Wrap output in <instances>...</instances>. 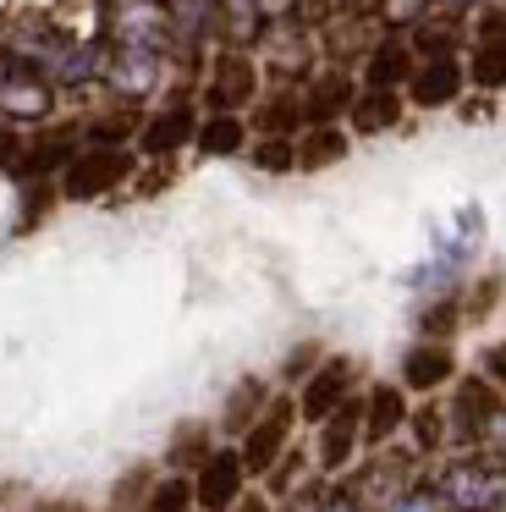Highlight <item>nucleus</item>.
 I'll return each instance as SVG.
<instances>
[{
	"mask_svg": "<svg viewBox=\"0 0 506 512\" xmlns=\"http://www.w3.org/2000/svg\"><path fill=\"white\" fill-rule=\"evenodd\" d=\"M314 358H319V347H314V342H308V347H297V353L286 358V380H292V375H303V369L314 364Z\"/></svg>",
	"mask_w": 506,
	"mask_h": 512,
	"instance_id": "33",
	"label": "nucleus"
},
{
	"mask_svg": "<svg viewBox=\"0 0 506 512\" xmlns=\"http://www.w3.org/2000/svg\"><path fill=\"white\" fill-rule=\"evenodd\" d=\"M0 78H6V67H0Z\"/></svg>",
	"mask_w": 506,
	"mask_h": 512,
	"instance_id": "37",
	"label": "nucleus"
},
{
	"mask_svg": "<svg viewBox=\"0 0 506 512\" xmlns=\"http://www.w3.org/2000/svg\"><path fill=\"white\" fill-rule=\"evenodd\" d=\"M495 413H501V397H495L490 380H462L457 402H451V424H457L462 441H479V435L495 424Z\"/></svg>",
	"mask_w": 506,
	"mask_h": 512,
	"instance_id": "8",
	"label": "nucleus"
},
{
	"mask_svg": "<svg viewBox=\"0 0 506 512\" xmlns=\"http://www.w3.org/2000/svg\"><path fill=\"white\" fill-rule=\"evenodd\" d=\"M17 160H22V138L17 133H0V166L17 171Z\"/></svg>",
	"mask_w": 506,
	"mask_h": 512,
	"instance_id": "34",
	"label": "nucleus"
},
{
	"mask_svg": "<svg viewBox=\"0 0 506 512\" xmlns=\"http://www.w3.org/2000/svg\"><path fill=\"white\" fill-rule=\"evenodd\" d=\"M237 512H270V507H264V501L253 496V501H237Z\"/></svg>",
	"mask_w": 506,
	"mask_h": 512,
	"instance_id": "36",
	"label": "nucleus"
},
{
	"mask_svg": "<svg viewBox=\"0 0 506 512\" xmlns=\"http://www.w3.org/2000/svg\"><path fill=\"white\" fill-rule=\"evenodd\" d=\"M149 490H154L149 468H132V474L116 485V496H110V501H116V507H127V501H138V507H143V496H149Z\"/></svg>",
	"mask_w": 506,
	"mask_h": 512,
	"instance_id": "28",
	"label": "nucleus"
},
{
	"mask_svg": "<svg viewBox=\"0 0 506 512\" xmlns=\"http://www.w3.org/2000/svg\"><path fill=\"white\" fill-rule=\"evenodd\" d=\"M358 441H363V402L347 397L325 424H319V468H325V474H341Z\"/></svg>",
	"mask_w": 506,
	"mask_h": 512,
	"instance_id": "7",
	"label": "nucleus"
},
{
	"mask_svg": "<svg viewBox=\"0 0 506 512\" xmlns=\"http://www.w3.org/2000/svg\"><path fill=\"white\" fill-rule=\"evenodd\" d=\"M341 155H347V133H341V127H308V133L297 138V166L303 171H325V166H336Z\"/></svg>",
	"mask_w": 506,
	"mask_h": 512,
	"instance_id": "18",
	"label": "nucleus"
},
{
	"mask_svg": "<svg viewBox=\"0 0 506 512\" xmlns=\"http://www.w3.org/2000/svg\"><path fill=\"white\" fill-rule=\"evenodd\" d=\"M171 463L176 468H187V463L204 468L209 463V430H204V424H187V430L171 435Z\"/></svg>",
	"mask_w": 506,
	"mask_h": 512,
	"instance_id": "24",
	"label": "nucleus"
},
{
	"mask_svg": "<svg viewBox=\"0 0 506 512\" xmlns=\"http://www.w3.org/2000/svg\"><path fill=\"white\" fill-rule=\"evenodd\" d=\"M204 155H237L242 144H248V127H242V116H209V122H198V138H193Z\"/></svg>",
	"mask_w": 506,
	"mask_h": 512,
	"instance_id": "20",
	"label": "nucleus"
},
{
	"mask_svg": "<svg viewBox=\"0 0 506 512\" xmlns=\"http://www.w3.org/2000/svg\"><path fill=\"white\" fill-rule=\"evenodd\" d=\"M242 479H248L242 452H209V463L193 479V501L204 512H231L242 501Z\"/></svg>",
	"mask_w": 506,
	"mask_h": 512,
	"instance_id": "4",
	"label": "nucleus"
},
{
	"mask_svg": "<svg viewBox=\"0 0 506 512\" xmlns=\"http://www.w3.org/2000/svg\"><path fill=\"white\" fill-rule=\"evenodd\" d=\"M39 512H83L77 501H50V507H39Z\"/></svg>",
	"mask_w": 506,
	"mask_h": 512,
	"instance_id": "35",
	"label": "nucleus"
},
{
	"mask_svg": "<svg viewBox=\"0 0 506 512\" xmlns=\"http://www.w3.org/2000/svg\"><path fill=\"white\" fill-rule=\"evenodd\" d=\"M127 177H132L127 149H77L72 166L61 171V193L66 199H99V193L121 188Z\"/></svg>",
	"mask_w": 506,
	"mask_h": 512,
	"instance_id": "2",
	"label": "nucleus"
},
{
	"mask_svg": "<svg viewBox=\"0 0 506 512\" xmlns=\"http://www.w3.org/2000/svg\"><path fill=\"white\" fill-rule=\"evenodd\" d=\"M187 507H193V479L171 474V479H160V485L143 496L138 512H187Z\"/></svg>",
	"mask_w": 506,
	"mask_h": 512,
	"instance_id": "22",
	"label": "nucleus"
},
{
	"mask_svg": "<svg viewBox=\"0 0 506 512\" xmlns=\"http://www.w3.org/2000/svg\"><path fill=\"white\" fill-rule=\"evenodd\" d=\"M451 375H457V358H451L446 342H418V347H407L402 380H407L413 391H435L440 380H451Z\"/></svg>",
	"mask_w": 506,
	"mask_h": 512,
	"instance_id": "14",
	"label": "nucleus"
},
{
	"mask_svg": "<svg viewBox=\"0 0 506 512\" xmlns=\"http://www.w3.org/2000/svg\"><path fill=\"white\" fill-rule=\"evenodd\" d=\"M77 133H50V138H39V144H28L22 149V160H17V171L22 177H44V171H66L72 166V155H77Z\"/></svg>",
	"mask_w": 506,
	"mask_h": 512,
	"instance_id": "15",
	"label": "nucleus"
},
{
	"mask_svg": "<svg viewBox=\"0 0 506 512\" xmlns=\"http://www.w3.org/2000/svg\"><path fill=\"white\" fill-rule=\"evenodd\" d=\"M484 375H490V386H506V342H495L484 353Z\"/></svg>",
	"mask_w": 506,
	"mask_h": 512,
	"instance_id": "30",
	"label": "nucleus"
},
{
	"mask_svg": "<svg viewBox=\"0 0 506 512\" xmlns=\"http://www.w3.org/2000/svg\"><path fill=\"white\" fill-rule=\"evenodd\" d=\"M253 89H259L253 61L237 56V50H226V56H215V78H209V89H204V105L215 116H237V105H248Z\"/></svg>",
	"mask_w": 506,
	"mask_h": 512,
	"instance_id": "6",
	"label": "nucleus"
},
{
	"mask_svg": "<svg viewBox=\"0 0 506 512\" xmlns=\"http://www.w3.org/2000/svg\"><path fill=\"white\" fill-rule=\"evenodd\" d=\"M391 512H451V507L440 501V490H435V485H418V490H407V496L396 501Z\"/></svg>",
	"mask_w": 506,
	"mask_h": 512,
	"instance_id": "27",
	"label": "nucleus"
},
{
	"mask_svg": "<svg viewBox=\"0 0 506 512\" xmlns=\"http://www.w3.org/2000/svg\"><path fill=\"white\" fill-rule=\"evenodd\" d=\"M253 166L259 171H292L297 166V144L292 138H259V144H253Z\"/></svg>",
	"mask_w": 506,
	"mask_h": 512,
	"instance_id": "26",
	"label": "nucleus"
},
{
	"mask_svg": "<svg viewBox=\"0 0 506 512\" xmlns=\"http://www.w3.org/2000/svg\"><path fill=\"white\" fill-rule=\"evenodd\" d=\"M297 122H303V100H292V94H275V100L259 111V127H264V138H286Z\"/></svg>",
	"mask_w": 506,
	"mask_h": 512,
	"instance_id": "23",
	"label": "nucleus"
},
{
	"mask_svg": "<svg viewBox=\"0 0 506 512\" xmlns=\"http://www.w3.org/2000/svg\"><path fill=\"white\" fill-rule=\"evenodd\" d=\"M451 320H457V298H446L440 309H429V314H424V331H446Z\"/></svg>",
	"mask_w": 506,
	"mask_h": 512,
	"instance_id": "32",
	"label": "nucleus"
},
{
	"mask_svg": "<svg viewBox=\"0 0 506 512\" xmlns=\"http://www.w3.org/2000/svg\"><path fill=\"white\" fill-rule=\"evenodd\" d=\"M468 78L479 89H506V39H484L468 61Z\"/></svg>",
	"mask_w": 506,
	"mask_h": 512,
	"instance_id": "21",
	"label": "nucleus"
},
{
	"mask_svg": "<svg viewBox=\"0 0 506 512\" xmlns=\"http://www.w3.org/2000/svg\"><path fill=\"white\" fill-rule=\"evenodd\" d=\"M292 419H297V402L270 397V408L248 424V435H242V468H248V474H270V468L281 463L286 441H292Z\"/></svg>",
	"mask_w": 506,
	"mask_h": 512,
	"instance_id": "3",
	"label": "nucleus"
},
{
	"mask_svg": "<svg viewBox=\"0 0 506 512\" xmlns=\"http://www.w3.org/2000/svg\"><path fill=\"white\" fill-rule=\"evenodd\" d=\"M352 127L358 133H385V127H396V116H402V100H396V89H369L352 100Z\"/></svg>",
	"mask_w": 506,
	"mask_h": 512,
	"instance_id": "17",
	"label": "nucleus"
},
{
	"mask_svg": "<svg viewBox=\"0 0 506 512\" xmlns=\"http://www.w3.org/2000/svg\"><path fill=\"white\" fill-rule=\"evenodd\" d=\"M457 6H462V0H457Z\"/></svg>",
	"mask_w": 506,
	"mask_h": 512,
	"instance_id": "38",
	"label": "nucleus"
},
{
	"mask_svg": "<svg viewBox=\"0 0 506 512\" xmlns=\"http://www.w3.org/2000/svg\"><path fill=\"white\" fill-rule=\"evenodd\" d=\"M352 100H358V89H352L347 72H325V78H314L308 94H303V122L308 127H330L341 111H352Z\"/></svg>",
	"mask_w": 506,
	"mask_h": 512,
	"instance_id": "11",
	"label": "nucleus"
},
{
	"mask_svg": "<svg viewBox=\"0 0 506 512\" xmlns=\"http://www.w3.org/2000/svg\"><path fill=\"white\" fill-rule=\"evenodd\" d=\"M462 89V67L451 56H435L424 61V67H413V78H407V94H413V105H424V111H435V105H451Z\"/></svg>",
	"mask_w": 506,
	"mask_h": 512,
	"instance_id": "12",
	"label": "nucleus"
},
{
	"mask_svg": "<svg viewBox=\"0 0 506 512\" xmlns=\"http://www.w3.org/2000/svg\"><path fill=\"white\" fill-rule=\"evenodd\" d=\"M319 512H363V507L352 490H330V496H319Z\"/></svg>",
	"mask_w": 506,
	"mask_h": 512,
	"instance_id": "31",
	"label": "nucleus"
},
{
	"mask_svg": "<svg viewBox=\"0 0 506 512\" xmlns=\"http://www.w3.org/2000/svg\"><path fill=\"white\" fill-rule=\"evenodd\" d=\"M435 490L451 512H501L506 507V474L490 463H451Z\"/></svg>",
	"mask_w": 506,
	"mask_h": 512,
	"instance_id": "1",
	"label": "nucleus"
},
{
	"mask_svg": "<svg viewBox=\"0 0 506 512\" xmlns=\"http://www.w3.org/2000/svg\"><path fill=\"white\" fill-rule=\"evenodd\" d=\"M149 83H154V61L143 56V50H132V56L116 61V89L121 94H143Z\"/></svg>",
	"mask_w": 506,
	"mask_h": 512,
	"instance_id": "25",
	"label": "nucleus"
},
{
	"mask_svg": "<svg viewBox=\"0 0 506 512\" xmlns=\"http://www.w3.org/2000/svg\"><path fill=\"white\" fill-rule=\"evenodd\" d=\"M347 397H352V364H347V358H325V364L308 375L303 397H297V413H303L308 424H325Z\"/></svg>",
	"mask_w": 506,
	"mask_h": 512,
	"instance_id": "5",
	"label": "nucleus"
},
{
	"mask_svg": "<svg viewBox=\"0 0 506 512\" xmlns=\"http://www.w3.org/2000/svg\"><path fill=\"white\" fill-rule=\"evenodd\" d=\"M270 408V386H264V380H242L237 391H231L226 397V424H220V430H231V435H248V424L259 419V413Z\"/></svg>",
	"mask_w": 506,
	"mask_h": 512,
	"instance_id": "19",
	"label": "nucleus"
},
{
	"mask_svg": "<svg viewBox=\"0 0 506 512\" xmlns=\"http://www.w3.org/2000/svg\"><path fill=\"white\" fill-rule=\"evenodd\" d=\"M0 111L22 116V122L50 116V83H44L33 67H6V78H0Z\"/></svg>",
	"mask_w": 506,
	"mask_h": 512,
	"instance_id": "9",
	"label": "nucleus"
},
{
	"mask_svg": "<svg viewBox=\"0 0 506 512\" xmlns=\"http://www.w3.org/2000/svg\"><path fill=\"white\" fill-rule=\"evenodd\" d=\"M407 424V397L396 386H374L369 402H363V441L369 446H385L396 430Z\"/></svg>",
	"mask_w": 506,
	"mask_h": 512,
	"instance_id": "13",
	"label": "nucleus"
},
{
	"mask_svg": "<svg viewBox=\"0 0 506 512\" xmlns=\"http://www.w3.org/2000/svg\"><path fill=\"white\" fill-rule=\"evenodd\" d=\"M198 138V122H193V111L187 105H171V111H160V116H149V122L138 127V149L143 155H171V149H182V144H193Z\"/></svg>",
	"mask_w": 506,
	"mask_h": 512,
	"instance_id": "10",
	"label": "nucleus"
},
{
	"mask_svg": "<svg viewBox=\"0 0 506 512\" xmlns=\"http://www.w3.org/2000/svg\"><path fill=\"white\" fill-rule=\"evenodd\" d=\"M413 78V50L402 39H385L369 50V89H396V83Z\"/></svg>",
	"mask_w": 506,
	"mask_h": 512,
	"instance_id": "16",
	"label": "nucleus"
},
{
	"mask_svg": "<svg viewBox=\"0 0 506 512\" xmlns=\"http://www.w3.org/2000/svg\"><path fill=\"white\" fill-rule=\"evenodd\" d=\"M413 424H418V430H413V435H418V446H424V452H435V446H440V413H435V408H424Z\"/></svg>",
	"mask_w": 506,
	"mask_h": 512,
	"instance_id": "29",
	"label": "nucleus"
}]
</instances>
